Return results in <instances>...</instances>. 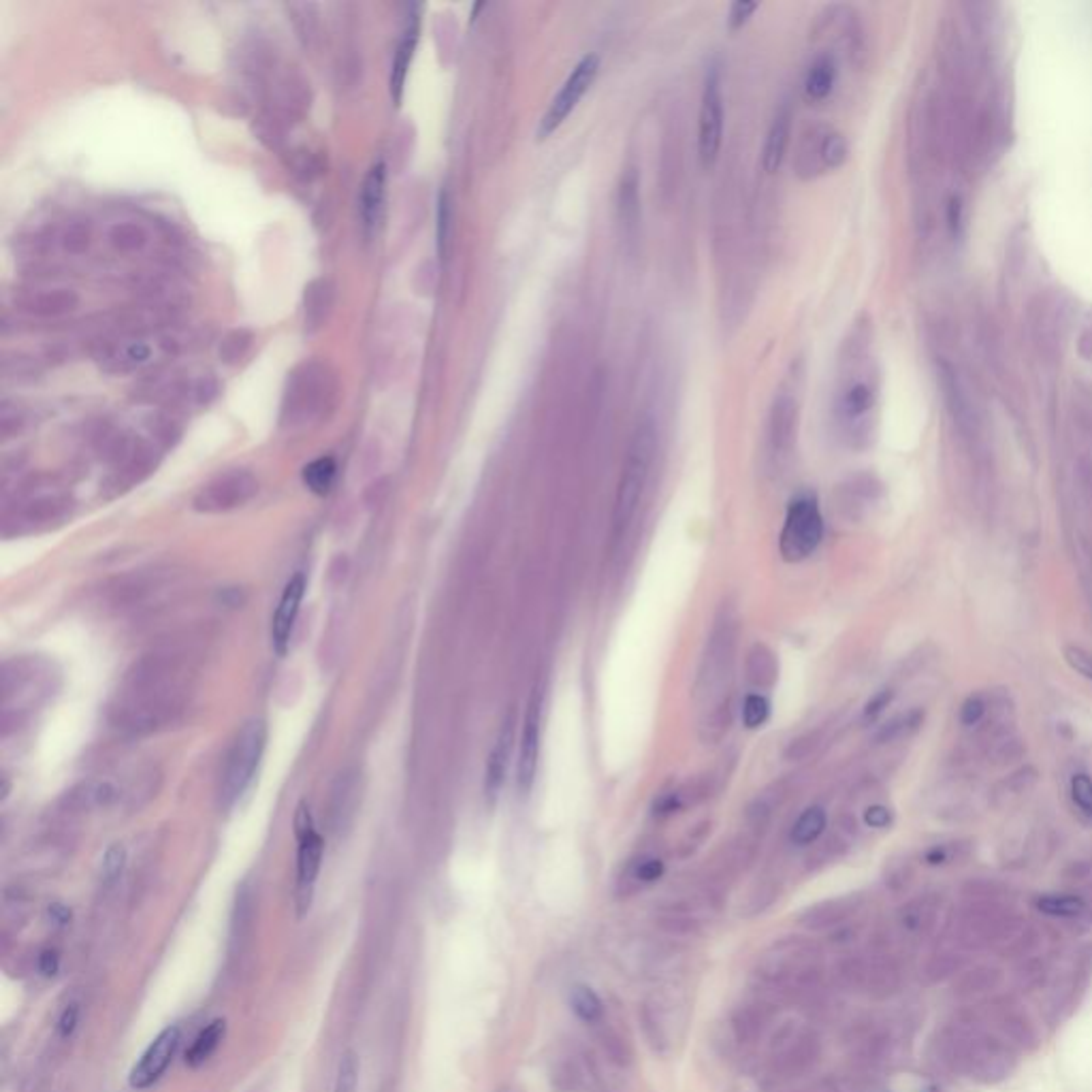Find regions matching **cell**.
I'll return each mask as SVG.
<instances>
[{
	"mask_svg": "<svg viewBox=\"0 0 1092 1092\" xmlns=\"http://www.w3.org/2000/svg\"><path fill=\"white\" fill-rule=\"evenodd\" d=\"M182 679L178 666L150 659L131 675L124 702L116 711L131 728H152L171 717L182 704Z\"/></svg>",
	"mask_w": 1092,
	"mask_h": 1092,
	"instance_id": "6da1fadb",
	"label": "cell"
},
{
	"mask_svg": "<svg viewBox=\"0 0 1092 1092\" xmlns=\"http://www.w3.org/2000/svg\"><path fill=\"white\" fill-rule=\"evenodd\" d=\"M756 975L781 997H811L822 984L819 948L801 937L781 939L760 956Z\"/></svg>",
	"mask_w": 1092,
	"mask_h": 1092,
	"instance_id": "7a4b0ae2",
	"label": "cell"
},
{
	"mask_svg": "<svg viewBox=\"0 0 1092 1092\" xmlns=\"http://www.w3.org/2000/svg\"><path fill=\"white\" fill-rule=\"evenodd\" d=\"M655 455V429L651 420H642L632 434L622 476H619L612 506V546L624 540L638 512L642 493L649 483Z\"/></svg>",
	"mask_w": 1092,
	"mask_h": 1092,
	"instance_id": "3957f363",
	"label": "cell"
},
{
	"mask_svg": "<svg viewBox=\"0 0 1092 1092\" xmlns=\"http://www.w3.org/2000/svg\"><path fill=\"white\" fill-rule=\"evenodd\" d=\"M267 747V724L263 719H251L237 732L227 754L225 771L220 779V805L233 809L247 787L253 785L259 764Z\"/></svg>",
	"mask_w": 1092,
	"mask_h": 1092,
	"instance_id": "277c9868",
	"label": "cell"
},
{
	"mask_svg": "<svg viewBox=\"0 0 1092 1092\" xmlns=\"http://www.w3.org/2000/svg\"><path fill=\"white\" fill-rule=\"evenodd\" d=\"M937 374L941 384L943 402L948 406L954 425L964 436H977L982 431V395L958 357L950 351L937 357Z\"/></svg>",
	"mask_w": 1092,
	"mask_h": 1092,
	"instance_id": "5b68a950",
	"label": "cell"
},
{
	"mask_svg": "<svg viewBox=\"0 0 1092 1092\" xmlns=\"http://www.w3.org/2000/svg\"><path fill=\"white\" fill-rule=\"evenodd\" d=\"M294 836L300 840L297 848V879H294V907L297 915L304 917L314 901V890L320 873L325 840L316 832L314 819L306 805H300L294 815Z\"/></svg>",
	"mask_w": 1092,
	"mask_h": 1092,
	"instance_id": "8992f818",
	"label": "cell"
},
{
	"mask_svg": "<svg viewBox=\"0 0 1092 1092\" xmlns=\"http://www.w3.org/2000/svg\"><path fill=\"white\" fill-rule=\"evenodd\" d=\"M822 534H824V520H822V512H819L815 498H811V495L797 498L787 508L785 526L781 532V540H779L781 557L789 563L807 559L811 553H815L819 542H822Z\"/></svg>",
	"mask_w": 1092,
	"mask_h": 1092,
	"instance_id": "52a82bcc",
	"label": "cell"
},
{
	"mask_svg": "<svg viewBox=\"0 0 1092 1092\" xmlns=\"http://www.w3.org/2000/svg\"><path fill=\"white\" fill-rule=\"evenodd\" d=\"M600 73V58L598 54H587L583 56L575 69L570 71V76L565 78L563 86L559 88L557 96L551 101L549 109L544 111L538 129H536V139L538 141H544L549 139L553 133H557L561 129V124L570 118V113H573L581 98L587 94V90L593 86L595 78H598Z\"/></svg>",
	"mask_w": 1092,
	"mask_h": 1092,
	"instance_id": "ba28073f",
	"label": "cell"
},
{
	"mask_svg": "<svg viewBox=\"0 0 1092 1092\" xmlns=\"http://www.w3.org/2000/svg\"><path fill=\"white\" fill-rule=\"evenodd\" d=\"M333 395L331 378L316 363L304 365L292 374L286 391V406L284 416H288L290 423H308L318 412H322V406L329 402Z\"/></svg>",
	"mask_w": 1092,
	"mask_h": 1092,
	"instance_id": "9c48e42d",
	"label": "cell"
},
{
	"mask_svg": "<svg viewBox=\"0 0 1092 1092\" xmlns=\"http://www.w3.org/2000/svg\"><path fill=\"white\" fill-rule=\"evenodd\" d=\"M1027 327L1031 342L1039 357H1044L1048 363H1056L1060 359L1062 339H1064V306L1056 294H1039L1029 306Z\"/></svg>",
	"mask_w": 1092,
	"mask_h": 1092,
	"instance_id": "30bf717a",
	"label": "cell"
},
{
	"mask_svg": "<svg viewBox=\"0 0 1092 1092\" xmlns=\"http://www.w3.org/2000/svg\"><path fill=\"white\" fill-rule=\"evenodd\" d=\"M259 493V481L247 469H231L210 481L192 502L196 512L220 514L251 502Z\"/></svg>",
	"mask_w": 1092,
	"mask_h": 1092,
	"instance_id": "8fae6325",
	"label": "cell"
},
{
	"mask_svg": "<svg viewBox=\"0 0 1092 1092\" xmlns=\"http://www.w3.org/2000/svg\"><path fill=\"white\" fill-rule=\"evenodd\" d=\"M724 137V94L719 71L711 66L704 78L700 113H698V154L704 169L717 163Z\"/></svg>",
	"mask_w": 1092,
	"mask_h": 1092,
	"instance_id": "7c38bea8",
	"label": "cell"
},
{
	"mask_svg": "<svg viewBox=\"0 0 1092 1092\" xmlns=\"http://www.w3.org/2000/svg\"><path fill=\"white\" fill-rule=\"evenodd\" d=\"M822 1056V1039L811 1029L785 1033L771 1058V1074L777 1080H793L809 1074Z\"/></svg>",
	"mask_w": 1092,
	"mask_h": 1092,
	"instance_id": "4fadbf2b",
	"label": "cell"
},
{
	"mask_svg": "<svg viewBox=\"0 0 1092 1092\" xmlns=\"http://www.w3.org/2000/svg\"><path fill=\"white\" fill-rule=\"evenodd\" d=\"M542 707H544V689L542 685H536L532 691L530 704H528L524 734H520L518 760H516V785L524 797L530 793L536 781L538 756H540V732H542Z\"/></svg>",
	"mask_w": 1092,
	"mask_h": 1092,
	"instance_id": "5bb4252c",
	"label": "cell"
},
{
	"mask_svg": "<svg viewBox=\"0 0 1092 1092\" xmlns=\"http://www.w3.org/2000/svg\"><path fill=\"white\" fill-rule=\"evenodd\" d=\"M180 1039H182V1033L178 1027H167L165 1031H161L152 1044L147 1046L139 1062L133 1066V1072L129 1076V1084L135 1090H145V1088L154 1086L169 1070L173 1056H176L180 1048Z\"/></svg>",
	"mask_w": 1092,
	"mask_h": 1092,
	"instance_id": "9a60e30c",
	"label": "cell"
},
{
	"mask_svg": "<svg viewBox=\"0 0 1092 1092\" xmlns=\"http://www.w3.org/2000/svg\"><path fill=\"white\" fill-rule=\"evenodd\" d=\"M811 152H815L813 158L801 169L803 178H813V176H817V173L834 171V169L843 167L848 161L850 147H848V139L843 137L836 129L819 127V129L811 131L809 154Z\"/></svg>",
	"mask_w": 1092,
	"mask_h": 1092,
	"instance_id": "2e32d148",
	"label": "cell"
},
{
	"mask_svg": "<svg viewBox=\"0 0 1092 1092\" xmlns=\"http://www.w3.org/2000/svg\"><path fill=\"white\" fill-rule=\"evenodd\" d=\"M304 593H306V577L294 575L286 583L280 604L276 608V615H273L271 619V644L278 655H284L288 651L290 636L294 630L297 615H300V608H302Z\"/></svg>",
	"mask_w": 1092,
	"mask_h": 1092,
	"instance_id": "e0dca14e",
	"label": "cell"
},
{
	"mask_svg": "<svg viewBox=\"0 0 1092 1092\" xmlns=\"http://www.w3.org/2000/svg\"><path fill=\"white\" fill-rule=\"evenodd\" d=\"M773 1020V1005L764 999L740 1003L730 1017V1029L740 1046H756Z\"/></svg>",
	"mask_w": 1092,
	"mask_h": 1092,
	"instance_id": "ac0fdd59",
	"label": "cell"
},
{
	"mask_svg": "<svg viewBox=\"0 0 1092 1092\" xmlns=\"http://www.w3.org/2000/svg\"><path fill=\"white\" fill-rule=\"evenodd\" d=\"M668 1003L657 997V995H651L642 1001L640 1009H638V1022H640V1029H642V1035L644 1039H647L649 1048L659 1054V1056H666L670 1052V1046H673V1037H670V1011H668Z\"/></svg>",
	"mask_w": 1092,
	"mask_h": 1092,
	"instance_id": "d6986e66",
	"label": "cell"
},
{
	"mask_svg": "<svg viewBox=\"0 0 1092 1092\" xmlns=\"http://www.w3.org/2000/svg\"><path fill=\"white\" fill-rule=\"evenodd\" d=\"M512 740H514V715L510 713L506 717V722L502 724L500 734H498V738H495V744H493V749H491L489 760H487L485 797L489 799V803H493L495 799H498L502 783L506 779L510 752H512Z\"/></svg>",
	"mask_w": 1092,
	"mask_h": 1092,
	"instance_id": "ffe728a7",
	"label": "cell"
},
{
	"mask_svg": "<svg viewBox=\"0 0 1092 1092\" xmlns=\"http://www.w3.org/2000/svg\"><path fill=\"white\" fill-rule=\"evenodd\" d=\"M384 180H386V167L384 163H376L367 171V176L361 186L359 214H361V225L367 235L376 229V222L380 218V210L384 201Z\"/></svg>",
	"mask_w": 1092,
	"mask_h": 1092,
	"instance_id": "44dd1931",
	"label": "cell"
},
{
	"mask_svg": "<svg viewBox=\"0 0 1092 1092\" xmlns=\"http://www.w3.org/2000/svg\"><path fill=\"white\" fill-rule=\"evenodd\" d=\"M598 1082L589 1064L575 1058V1056H561L551 1066V1084L555 1092H587L591 1086Z\"/></svg>",
	"mask_w": 1092,
	"mask_h": 1092,
	"instance_id": "7402d4cb",
	"label": "cell"
},
{
	"mask_svg": "<svg viewBox=\"0 0 1092 1092\" xmlns=\"http://www.w3.org/2000/svg\"><path fill=\"white\" fill-rule=\"evenodd\" d=\"M789 133H791V113H789V107L783 105L773 118L771 129H768L766 133L764 154H762V167L766 173H771V176L781 169V163L787 152Z\"/></svg>",
	"mask_w": 1092,
	"mask_h": 1092,
	"instance_id": "603a6c76",
	"label": "cell"
},
{
	"mask_svg": "<svg viewBox=\"0 0 1092 1092\" xmlns=\"http://www.w3.org/2000/svg\"><path fill=\"white\" fill-rule=\"evenodd\" d=\"M416 41H418V13H412V15H408V21L404 27L400 43H397V52H395L393 69H391V92H393L395 101H400V98H402L406 73H408V66L412 62V56H414Z\"/></svg>",
	"mask_w": 1092,
	"mask_h": 1092,
	"instance_id": "cb8c5ba5",
	"label": "cell"
},
{
	"mask_svg": "<svg viewBox=\"0 0 1092 1092\" xmlns=\"http://www.w3.org/2000/svg\"><path fill=\"white\" fill-rule=\"evenodd\" d=\"M78 294L66 288L37 290L19 302L21 310L35 316H62L78 306Z\"/></svg>",
	"mask_w": 1092,
	"mask_h": 1092,
	"instance_id": "d4e9b609",
	"label": "cell"
},
{
	"mask_svg": "<svg viewBox=\"0 0 1092 1092\" xmlns=\"http://www.w3.org/2000/svg\"><path fill=\"white\" fill-rule=\"evenodd\" d=\"M152 357V346L143 339H129L113 344L101 357L107 371H131L145 365Z\"/></svg>",
	"mask_w": 1092,
	"mask_h": 1092,
	"instance_id": "484cf974",
	"label": "cell"
},
{
	"mask_svg": "<svg viewBox=\"0 0 1092 1092\" xmlns=\"http://www.w3.org/2000/svg\"><path fill=\"white\" fill-rule=\"evenodd\" d=\"M793 423H797L793 404L787 400V397H781L773 408L771 429H768V446H771V455L775 459L785 455V451L789 449L791 436H793Z\"/></svg>",
	"mask_w": 1092,
	"mask_h": 1092,
	"instance_id": "4316f807",
	"label": "cell"
},
{
	"mask_svg": "<svg viewBox=\"0 0 1092 1092\" xmlns=\"http://www.w3.org/2000/svg\"><path fill=\"white\" fill-rule=\"evenodd\" d=\"M836 84V60L830 54H822L813 60L805 80V94L811 101H824Z\"/></svg>",
	"mask_w": 1092,
	"mask_h": 1092,
	"instance_id": "83f0119b",
	"label": "cell"
},
{
	"mask_svg": "<svg viewBox=\"0 0 1092 1092\" xmlns=\"http://www.w3.org/2000/svg\"><path fill=\"white\" fill-rule=\"evenodd\" d=\"M225 1033H227V1022L225 1020H220V1017H218V1020H212L192 1041L190 1050L186 1052V1064L192 1066V1070H198V1066L206 1064L214 1056L218 1046L222 1044V1039H225Z\"/></svg>",
	"mask_w": 1092,
	"mask_h": 1092,
	"instance_id": "f1b7e54d",
	"label": "cell"
},
{
	"mask_svg": "<svg viewBox=\"0 0 1092 1092\" xmlns=\"http://www.w3.org/2000/svg\"><path fill=\"white\" fill-rule=\"evenodd\" d=\"M333 304V288L327 280H314L306 288V327L318 329Z\"/></svg>",
	"mask_w": 1092,
	"mask_h": 1092,
	"instance_id": "f546056e",
	"label": "cell"
},
{
	"mask_svg": "<svg viewBox=\"0 0 1092 1092\" xmlns=\"http://www.w3.org/2000/svg\"><path fill=\"white\" fill-rule=\"evenodd\" d=\"M848 911L850 909H848L846 903L830 901V903H822V905H815V907L807 909L805 915L801 917V922L809 930H826V928H832L838 922L846 920Z\"/></svg>",
	"mask_w": 1092,
	"mask_h": 1092,
	"instance_id": "4dcf8cb0",
	"label": "cell"
},
{
	"mask_svg": "<svg viewBox=\"0 0 1092 1092\" xmlns=\"http://www.w3.org/2000/svg\"><path fill=\"white\" fill-rule=\"evenodd\" d=\"M826 822H828V817L822 807H809L799 817V822L793 824L791 840L797 843V846H809V843L817 840L819 834L826 830Z\"/></svg>",
	"mask_w": 1092,
	"mask_h": 1092,
	"instance_id": "1f68e13d",
	"label": "cell"
},
{
	"mask_svg": "<svg viewBox=\"0 0 1092 1092\" xmlns=\"http://www.w3.org/2000/svg\"><path fill=\"white\" fill-rule=\"evenodd\" d=\"M335 474H337L335 461L331 457H320L304 467V483L312 493L327 495L333 487Z\"/></svg>",
	"mask_w": 1092,
	"mask_h": 1092,
	"instance_id": "d6a6232c",
	"label": "cell"
},
{
	"mask_svg": "<svg viewBox=\"0 0 1092 1092\" xmlns=\"http://www.w3.org/2000/svg\"><path fill=\"white\" fill-rule=\"evenodd\" d=\"M570 1003H573L575 1013L587 1025H600L604 1017V1005L600 997L589 986H575L573 995H570Z\"/></svg>",
	"mask_w": 1092,
	"mask_h": 1092,
	"instance_id": "836d02e7",
	"label": "cell"
},
{
	"mask_svg": "<svg viewBox=\"0 0 1092 1092\" xmlns=\"http://www.w3.org/2000/svg\"><path fill=\"white\" fill-rule=\"evenodd\" d=\"M875 406V391L866 380H856L843 395V412L848 418L858 420Z\"/></svg>",
	"mask_w": 1092,
	"mask_h": 1092,
	"instance_id": "e575fe53",
	"label": "cell"
},
{
	"mask_svg": "<svg viewBox=\"0 0 1092 1092\" xmlns=\"http://www.w3.org/2000/svg\"><path fill=\"white\" fill-rule=\"evenodd\" d=\"M598 1044L602 1048V1052L608 1056V1060L617 1066H628L634 1058V1052H632V1046L628 1044V1039L619 1033L617 1029L612 1027H602L598 1031Z\"/></svg>",
	"mask_w": 1092,
	"mask_h": 1092,
	"instance_id": "d590c367",
	"label": "cell"
},
{
	"mask_svg": "<svg viewBox=\"0 0 1092 1092\" xmlns=\"http://www.w3.org/2000/svg\"><path fill=\"white\" fill-rule=\"evenodd\" d=\"M852 1048H854V1054H856L858 1060L873 1062V1060H879L883 1056L885 1037L879 1031L864 1029V1031H858L852 1037Z\"/></svg>",
	"mask_w": 1092,
	"mask_h": 1092,
	"instance_id": "8d00e7d4",
	"label": "cell"
},
{
	"mask_svg": "<svg viewBox=\"0 0 1092 1092\" xmlns=\"http://www.w3.org/2000/svg\"><path fill=\"white\" fill-rule=\"evenodd\" d=\"M1039 911L1052 917H1080L1086 911V903L1072 895H1050L1037 901Z\"/></svg>",
	"mask_w": 1092,
	"mask_h": 1092,
	"instance_id": "74e56055",
	"label": "cell"
},
{
	"mask_svg": "<svg viewBox=\"0 0 1092 1092\" xmlns=\"http://www.w3.org/2000/svg\"><path fill=\"white\" fill-rule=\"evenodd\" d=\"M836 980L843 988H850V990H860V988H866V980H868V960L860 958V956H850V958H843L838 964H836Z\"/></svg>",
	"mask_w": 1092,
	"mask_h": 1092,
	"instance_id": "f35d334b",
	"label": "cell"
},
{
	"mask_svg": "<svg viewBox=\"0 0 1092 1092\" xmlns=\"http://www.w3.org/2000/svg\"><path fill=\"white\" fill-rule=\"evenodd\" d=\"M359 1090V1060L353 1050H346L337 1064L333 1092H357Z\"/></svg>",
	"mask_w": 1092,
	"mask_h": 1092,
	"instance_id": "ab89813d",
	"label": "cell"
},
{
	"mask_svg": "<svg viewBox=\"0 0 1092 1092\" xmlns=\"http://www.w3.org/2000/svg\"><path fill=\"white\" fill-rule=\"evenodd\" d=\"M111 243L122 253H135L145 243V233L139 225L133 222H124V225H116L109 233Z\"/></svg>",
	"mask_w": 1092,
	"mask_h": 1092,
	"instance_id": "60d3db41",
	"label": "cell"
},
{
	"mask_svg": "<svg viewBox=\"0 0 1092 1092\" xmlns=\"http://www.w3.org/2000/svg\"><path fill=\"white\" fill-rule=\"evenodd\" d=\"M251 344H253V333L251 331H245V329L231 331L220 344L222 361H225V363L241 361L245 357L247 349H251Z\"/></svg>",
	"mask_w": 1092,
	"mask_h": 1092,
	"instance_id": "b9f144b4",
	"label": "cell"
},
{
	"mask_svg": "<svg viewBox=\"0 0 1092 1092\" xmlns=\"http://www.w3.org/2000/svg\"><path fill=\"white\" fill-rule=\"evenodd\" d=\"M124 868H127V850H124L120 843H116V846H111L107 852H105V858H103V881L105 885H116L124 873Z\"/></svg>",
	"mask_w": 1092,
	"mask_h": 1092,
	"instance_id": "7bdbcfd3",
	"label": "cell"
},
{
	"mask_svg": "<svg viewBox=\"0 0 1092 1092\" xmlns=\"http://www.w3.org/2000/svg\"><path fill=\"white\" fill-rule=\"evenodd\" d=\"M768 702L764 696H760V693H752V696L744 698V704H742V724L747 728H760L764 726V722L768 719Z\"/></svg>",
	"mask_w": 1092,
	"mask_h": 1092,
	"instance_id": "ee69618b",
	"label": "cell"
},
{
	"mask_svg": "<svg viewBox=\"0 0 1092 1092\" xmlns=\"http://www.w3.org/2000/svg\"><path fill=\"white\" fill-rule=\"evenodd\" d=\"M1072 799L1082 815L1092 822V779L1088 775H1074L1072 779Z\"/></svg>",
	"mask_w": 1092,
	"mask_h": 1092,
	"instance_id": "f6af8a7d",
	"label": "cell"
},
{
	"mask_svg": "<svg viewBox=\"0 0 1092 1092\" xmlns=\"http://www.w3.org/2000/svg\"><path fill=\"white\" fill-rule=\"evenodd\" d=\"M657 924L664 932L675 935V937H687L698 930L696 920H691L689 915H683V913H666L659 917Z\"/></svg>",
	"mask_w": 1092,
	"mask_h": 1092,
	"instance_id": "bcb514c9",
	"label": "cell"
},
{
	"mask_svg": "<svg viewBox=\"0 0 1092 1092\" xmlns=\"http://www.w3.org/2000/svg\"><path fill=\"white\" fill-rule=\"evenodd\" d=\"M449 227H451V201H449V194L442 192L440 208H438V245H440V255H446V243H449Z\"/></svg>",
	"mask_w": 1092,
	"mask_h": 1092,
	"instance_id": "7dc6e473",
	"label": "cell"
},
{
	"mask_svg": "<svg viewBox=\"0 0 1092 1092\" xmlns=\"http://www.w3.org/2000/svg\"><path fill=\"white\" fill-rule=\"evenodd\" d=\"M760 9V3H749V0H738V3H734L730 7V13H728V29L730 31H740L744 24H747L752 19V15Z\"/></svg>",
	"mask_w": 1092,
	"mask_h": 1092,
	"instance_id": "c3c4849f",
	"label": "cell"
},
{
	"mask_svg": "<svg viewBox=\"0 0 1092 1092\" xmlns=\"http://www.w3.org/2000/svg\"><path fill=\"white\" fill-rule=\"evenodd\" d=\"M1064 659L1074 670H1078L1082 677L1092 681V655L1088 651H1084L1080 647H1066L1064 649Z\"/></svg>",
	"mask_w": 1092,
	"mask_h": 1092,
	"instance_id": "681fc988",
	"label": "cell"
},
{
	"mask_svg": "<svg viewBox=\"0 0 1092 1092\" xmlns=\"http://www.w3.org/2000/svg\"><path fill=\"white\" fill-rule=\"evenodd\" d=\"M662 875H664V862L657 858H644L634 868V877L640 883H653Z\"/></svg>",
	"mask_w": 1092,
	"mask_h": 1092,
	"instance_id": "f907efd6",
	"label": "cell"
},
{
	"mask_svg": "<svg viewBox=\"0 0 1092 1092\" xmlns=\"http://www.w3.org/2000/svg\"><path fill=\"white\" fill-rule=\"evenodd\" d=\"M80 1025V1005L78 1003H71L64 1007V1011L60 1013V1020H58V1035L62 1039H69L73 1033H76Z\"/></svg>",
	"mask_w": 1092,
	"mask_h": 1092,
	"instance_id": "816d5d0a",
	"label": "cell"
},
{
	"mask_svg": "<svg viewBox=\"0 0 1092 1092\" xmlns=\"http://www.w3.org/2000/svg\"><path fill=\"white\" fill-rule=\"evenodd\" d=\"M984 713H986V704H984V700L977 698V696H975V698L971 696L969 700H966V702L962 704V709H960V719H962V724H964V726H975V724L980 722V719L984 717Z\"/></svg>",
	"mask_w": 1092,
	"mask_h": 1092,
	"instance_id": "f5cc1de1",
	"label": "cell"
},
{
	"mask_svg": "<svg viewBox=\"0 0 1092 1092\" xmlns=\"http://www.w3.org/2000/svg\"><path fill=\"white\" fill-rule=\"evenodd\" d=\"M864 822L871 826V828H885L890 826L892 822V813L890 809L881 807V805H875V807H868L864 811Z\"/></svg>",
	"mask_w": 1092,
	"mask_h": 1092,
	"instance_id": "db71d44e",
	"label": "cell"
},
{
	"mask_svg": "<svg viewBox=\"0 0 1092 1092\" xmlns=\"http://www.w3.org/2000/svg\"><path fill=\"white\" fill-rule=\"evenodd\" d=\"M60 969V954L56 950H43L39 954V971L45 977H54Z\"/></svg>",
	"mask_w": 1092,
	"mask_h": 1092,
	"instance_id": "11a10c76",
	"label": "cell"
},
{
	"mask_svg": "<svg viewBox=\"0 0 1092 1092\" xmlns=\"http://www.w3.org/2000/svg\"><path fill=\"white\" fill-rule=\"evenodd\" d=\"M66 247L71 253H82L84 247L88 245V231L82 229V227H73L69 233H66Z\"/></svg>",
	"mask_w": 1092,
	"mask_h": 1092,
	"instance_id": "9f6ffc18",
	"label": "cell"
},
{
	"mask_svg": "<svg viewBox=\"0 0 1092 1092\" xmlns=\"http://www.w3.org/2000/svg\"><path fill=\"white\" fill-rule=\"evenodd\" d=\"M890 700H892V691H890V689H883V691H879V693H877V696H875V698H873L871 702H868V704H866V711H864V715H866V717H877V715H879V713H881V711H883V709H885V707L890 704Z\"/></svg>",
	"mask_w": 1092,
	"mask_h": 1092,
	"instance_id": "6f0895ef",
	"label": "cell"
},
{
	"mask_svg": "<svg viewBox=\"0 0 1092 1092\" xmlns=\"http://www.w3.org/2000/svg\"><path fill=\"white\" fill-rule=\"evenodd\" d=\"M47 913H49V917H52V922L58 924V926H66L71 922V909H66L60 903H54L52 907L47 909Z\"/></svg>",
	"mask_w": 1092,
	"mask_h": 1092,
	"instance_id": "680465c9",
	"label": "cell"
}]
</instances>
